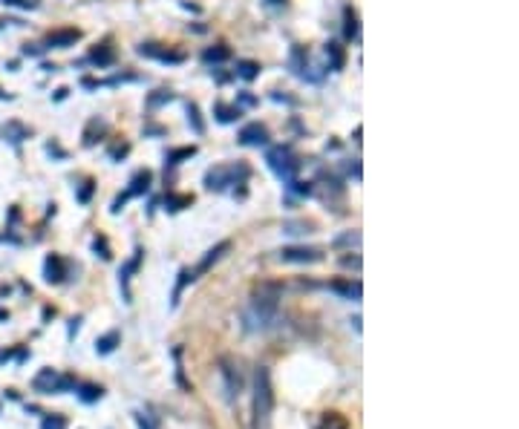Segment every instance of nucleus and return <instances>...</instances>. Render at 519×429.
I'll return each instance as SVG.
<instances>
[{
    "instance_id": "nucleus-1",
    "label": "nucleus",
    "mask_w": 519,
    "mask_h": 429,
    "mask_svg": "<svg viewBox=\"0 0 519 429\" xmlns=\"http://www.w3.org/2000/svg\"><path fill=\"white\" fill-rule=\"evenodd\" d=\"M283 288L277 283H263L251 294V305L246 312V326L254 331H265L277 323V305H280Z\"/></svg>"
},
{
    "instance_id": "nucleus-2",
    "label": "nucleus",
    "mask_w": 519,
    "mask_h": 429,
    "mask_svg": "<svg viewBox=\"0 0 519 429\" xmlns=\"http://www.w3.org/2000/svg\"><path fill=\"white\" fill-rule=\"evenodd\" d=\"M271 412H274V389H271L268 369L260 366L254 380V429H268Z\"/></svg>"
},
{
    "instance_id": "nucleus-3",
    "label": "nucleus",
    "mask_w": 519,
    "mask_h": 429,
    "mask_svg": "<svg viewBox=\"0 0 519 429\" xmlns=\"http://www.w3.org/2000/svg\"><path fill=\"white\" fill-rule=\"evenodd\" d=\"M249 179V167L246 165H228V167H213L205 176V188L208 191H225L228 185H237V181Z\"/></svg>"
},
{
    "instance_id": "nucleus-4",
    "label": "nucleus",
    "mask_w": 519,
    "mask_h": 429,
    "mask_svg": "<svg viewBox=\"0 0 519 429\" xmlns=\"http://www.w3.org/2000/svg\"><path fill=\"white\" fill-rule=\"evenodd\" d=\"M268 165H271V170L277 173L283 181H292L294 179V173L300 170V159L294 156V153L289 150V147H274V150H268Z\"/></svg>"
},
{
    "instance_id": "nucleus-5",
    "label": "nucleus",
    "mask_w": 519,
    "mask_h": 429,
    "mask_svg": "<svg viewBox=\"0 0 519 429\" xmlns=\"http://www.w3.org/2000/svg\"><path fill=\"white\" fill-rule=\"evenodd\" d=\"M220 372H223V380H225V397H228V401H234V397H239V392H242V375H239V366H237L231 357H223Z\"/></svg>"
},
{
    "instance_id": "nucleus-6",
    "label": "nucleus",
    "mask_w": 519,
    "mask_h": 429,
    "mask_svg": "<svg viewBox=\"0 0 519 429\" xmlns=\"http://www.w3.org/2000/svg\"><path fill=\"white\" fill-rule=\"evenodd\" d=\"M32 386H35V392H41V395H52V392H64V389H70V386H73V380H70V378H61L55 369H44V372L32 380Z\"/></svg>"
},
{
    "instance_id": "nucleus-7",
    "label": "nucleus",
    "mask_w": 519,
    "mask_h": 429,
    "mask_svg": "<svg viewBox=\"0 0 519 429\" xmlns=\"http://www.w3.org/2000/svg\"><path fill=\"white\" fill-rule=\"evenodd\" d=\"M150 181H154V176H150V170H139L136 176H133V181H130V191L125 193V196H118L115 202H113V210L118 213L121 210V205H125L130 196H139V193H147V188H150Z\"/></svg>"
},
{
    "instance_id": "nucleus-8",
    "label": "nucleus",
    "mask_w": 519,
    "mask_h": 429,
    "mask_svg": "<svg viewBox=\"0 0 519 429\" xmlns=\"http://www.w3.org/2000/svg\"><path fill=\"white\" fill-rule=\"evenodd\" d=\"M280 260H283V262L312 265V262H320V260H323V251H320V248H283V251H280Z\"/></svg>"
},
{
    "instance_id": "nucleus-9",
    "label": "nucleus",
    "mask_w": 519,
    "mask_h": 429,
    "mask_svg": "<svg viewBox=\"0 0 519 429\" xmlns=\"http://www.w3.org/2000/svg\"><path fill=\"white\" fill-rule=\"evenodd\" d=\"M289 67H292V72H294L297 78H303V81H306V78H309V81H315V78H312V72H309V70H312V67H309V52L303 49V46H294V49H292Z\"/></svg>"
},
{
    "instance_id": "nucleus-10",
    "label": "nucleus",
    "mask_w": 519,
    "mask_h": 429,
    "mask_svg": "<svg viewBox=\"0 0 519 429\" xmlns=\"http://www.w3.org/2000/svg\"><path fill=\"white\" fill-rule=\"evenodd\" d=\"M265 141H268V130L260 124V121H254V124H246V127L239 130V144H246V147H260Z\"/></svg>"
},
{
    "instance_id": "nucleus-11",
    "label": "nucleus",
    "mask_w": 519,
    "mask_h": 429,
    "mask_svg": "<svg viewBox=\"0 0 519 429\" xmlns=\"http://www.w3.org/2000/svg\"><path fill=\"white\" fill-rule=\"evenodd\" d=\"M139 55H144V58H159L162 64H179V60H185V55H182V52L159 49V44H142V46H139Z\"/></svg>"
},
{
    "instance_id": "nucleus-12",
    "label": "nucleus",
    "mask_w": 519,
    "mask_h": 429,
    "mask_svg": "<svg viewBox=\"0 0 519 429\" xmlns=\"http://www.w3.org/2000/svg\"><path fill=\"white\" fill-rule=\"evenodd\" d=\"M225 251H231V242H228V239H225V242H220L217 248H211V251L205 254V260H202V262L196 265V271H194V277H199V274H205V271H208L213 262H220V260L225 257Z\"/></svg>"
},
{
    "instance_id": "nucleus-13",
    "label": "nucleus",
    "mask_w": 519,
    "mask_h": 429,
    "mask_svg": "<svg viewBox=\"0 0 519 429\" xmlns=\"http://www.w3.org/2000/svg\"><path fill=\"white\" fill-rule=\"evenodd\" d=\"M78 38H81L78 29H58V32H52V35L46 38V46H58V49H64V46H73Z\"/></svg>"
},
{
    "instance_id": "nucleus-14",
    "label": "nucleus",
    "mask_w": 519,
    "mask_h": 429,
    "mask_svg": "<svg viewBox=\"0 0 519 429\" xmlns=\"http://www.w3.org/2000/svg\"><path fill=\"white\" fill-rule=\"evenodd\" d=\"M139 262H142V251H136V257H133L125 268H121V274H118V280H121V291H125V300H127V302H130V286H127V283H130V274L139 268Z\"/></svg>"
},
{
    "instance_id": "nucleus-15",
    "label": "nucleus",
    "mask_w": 519,
    "mask_h": 429,
    "mask_svg": "<svg viewBox=\"0 0 519 429\" xmlns=\"http://www.w3.org/2000/svg\"><path fill=\"white\" fill-rule=\"evenodd\" d=\"M44 271H46V283H61V280H64V260L52 254L46 260V268Z\"/></svg>"
},
{
    "instance_id": "nucleus-16",
    "label": "nucleus",
    "mask_w": 519,
    "mask_h": 429,
    "mask_svg": "<svg viewBox=\"0 0 519 429\" xmlns=\"http://www.w3.org/2000/svg\"><path fill=\"white\" fill-rule=\"evenodd\" d=\"M329 288H332V291H338V294H344V297H349V300H361V283H344V280H334V283H329Z\"/></svg>"
},
{
    "instance_id": "nucleus-17",
    "label": "nucleus",
    "mask_w": 519,
    "mask_h": 429,
    "mask_svg": "<svg viewBox=\"0 0 519 429\" xmlns=\"http://www.w3.org/2000/svg\"><path fill=\"white\" fill-rule=\"evenodd\" d=\"M326 58L332 60V70H334V72H341V70H344V64H346L344 49H341L338 44H334V41H332V44H326Z\"/></svg>"
},
{
    "instance_id": "nucleus-18",
    "label": "nucleus",
    "mask_w": 519,
    "mask_h": 429,
    "mask_svg": "<svg viewBox=\"0 0 519 429\" xmlns=\"http://www.w3.org/2000/svg\"><path fill=\"white\" fill-rule=\"evenodd\" d=\"M231 58V49L228 46H211L202 52V60L205 64H220V60H228Z\"/></svg>"
},
{
    "instance_id": "nucleus-19",
    "label": "nucleus",
    "mask_w": 519,
    "mask_h": 429,
    "mask_svg": "<svg viewBox=\"0 0 519 429\" xmlns=\"http://www.w3.org/2000/svg\"><path fill=\"white\" fill-rule=\"evenodd\" d=\"M237 75L246 78V81H254L260 75V64H257V60H239V64H237Z\"/></svg>"
},
{
    "instance_id": "nucleus-20",
    "label": "nucleus",
    "mask_w": 519,
    "mask_h": 429,
    "mask_svg": "<svg viewBox=\"0 0 519 429\" xmlns=\"http://www.w3.org/2000/svg\"><path fill=\"white\" fill-rule=\"evenodd\" d=\"M4 136H6L9 141H15V144H18V141L29 139V130H26V127H20V124H18V121H9V124L4 127Z\"/></svg>"
},
{
    "instance_id": "nucleus-21",
    "label": "nucleus",
    "mask_w": 519,
    "mask_h": 429,
    "mask_svg": "<svg viewBox=\"0 0 519 429\" xmlns=\"http://www.w3.org/2000/svg\"><path fill=\"white\" fill-rule=\"evenodd\" d=\"M89 58H93L99 67H110L113 60H115V52L110 46H99V49H93V55H89Z\"/></svg>"
},
{
    "instance_id": "nucleus-22",
    "label": "nucleus",
    "mask_w": 519,
    "mask_h": 429,
    "mask_svg": "<svg viewBox=\"0 0 519 429\" xmlns=\"http://www.w3.org/2000/svg\"><path fill=\"white\" fill-rule=\"evenodd\" d=\"M115 346H118V331H110V334H104L101 340L96 343V352H99V354H110Z\"/></svg>"
},
{
    "instance_id": "nucleus-23",
    "label": "nucleus",
    "mask_w": 519,
    "mask_h": 429,
    "mask_svg": "<svg viewBox=\"0 0 519 429\" xmlns=\"http://www.w3.org/2000/svg\"><path fill=\"white\" fill-rule=\"evenodd\" d=\"M320 429H346V421L338 412H326L323 415V426Z\"/></svg>"
},
{
    "instance_id": "nucleus-24",
    "label": "nucleus",
    "mask_w": 519,
    "mask_h": 429,
    "mask_svg": "<svg viewBox=\"0 0 519 429\" xmlns=\"http://www.w3.org/2000/svg\"><path fill=\"white\" fill-rule=\"evenodd\" d=\"M217 118L223 121V124H228V121L239 118V107H225V104H217Z\"/></svg>"
},
{
    "instance_id": "nucleus-25",
    "label": "nucleus",
    "mask_w": 519,
    "mask_h": 429,
    "mask_svg": "<svg viewBox=\"0 0 519 429\" xmlns=\"http://www.w3.org/2000/svg\"><path fill=\"white\" fill-rule=\"evenodd\" d=\"M188 121L194 124V133H196V136H202V133H205V124H202V118H199L196 104H188Z\"/></svg>"
},
{
    "instance_id": "nucleus-26",
    "label": "nucleus",
    "mask_w": 519,
    "mask_h": 429,
    "mask_svg": "<svg viewBox=\"0 0 519 429\" xmlns=\"http://www.w3.org/2000/svg\"><path fill=\"white\" fill-rule=\"evenodd\" d=\"M101 397V386H93V383H87V386H81V401H87V404H93V401H99Z\"/></svg>"
},
{
    "instance_id": "nucleus-27",
    "label": "nucleus",
    "mask_w": 519,
    "mask_h": 429,
    "mask_svg": "<svg viewBox=\"0 0 519 429\" xmlns=\"http://www.w3.org/2000/svg\"><path fill=\"white\" fill-rule=\"evenodd\" d=\"M344 15H346V26H344V32H346V38H358V15H355L352 9H346Z\"/></svg>"
},
{
    "instance_id": "nucleus-28",
    "label": "nucleus",
    "mask_w": 519,
    "mask_h": 429,
    "mask_svg": "<svg viewBox=\"0 0 519 429\" xmlns=\"http://www.w3.org/2000/svg\"><path fill=\"white\" fill-rule=\"evenodd\" d=\"M41 429H67V418L64 415H46Z\"/></svg>"
},
{
    "instance_id": "nucleus-29",
    "label": "nucleus",
    "mask_w": 519,
    "mask_h": 429,
    "mask_svg": "<svg viewBox=\"0 0 519 429\" xmlns=\"http://www.w3.org/2000/svg\"><path fill=\"white\" fill-rule=\"evenodd\" d=\"M196 153V147H182V150H173L170 156H168V165H179L182 159H191Z\"/></svg>"
},
{
    "instance_id": "nucleus-30",
    "label": "nucleus",
    "mask_w": 519,
    "mask_h": 429,
    "mask_svg": "<svg viewBox=\"0 0 519 429\" xmlns=\"http://www.w3.org/2000/svg\"><path fill=\"white\" fill-rule=\"evenodd\" d=\"M170 98H173V96L168 93V89H156V96H150L147 104H150V107H159V104H165V101H170Z\"/></svg>"
},
{
    "instance_id": "nucleus-31",
    "label": "nucleus",
    "mask_w": 519,
    "mask_h": 429,
    "mask_svg": "<svg viewBox=\"0 0 519 429\" xmlns=\"http://www.w3.org/2000/svg\"><path fill=\"white\" fill-rule=\"evenodd\" d=\"M191 202H194L191 196H170V199H168V210H182V207L191 205Z\"/></svg>"
},
{
    "instance_id": "nucleus-32",
    "label": "nucleus",
    "mask_w": 519,
    "mask_h": 429,
    "mask_svg": "<svg viewBox=\"0 0 519 429\" xmlns=\"http://www.w3.org/2000/svg\"><path fill=\"white\" fill-rule=\"evenodd\" d=\"M361 242V233L358 231H352V233H344L341 239H334V245H358Z\"/></svg>"
},
{
    "instance_id": "nucleus-33",
    "label": "nucleus",
    "mask_w": 519,
    "mask_h": 429,
    "mask_svg": "<svg viewBox=\"0 0 519 429\" xmlns=\"http://www.w3.org/2000/svg\"><path fill=\"white\" fill-rule=\"evenodd\" d=\"M89 196H93V181H84V188L78 191V202H89Z\"/></svg>"
},
{
    "instance_id": "nucleus-34",
    "label": "nucleus",
    "mask_w": 519,
    "mask_h": 429,
    "mask_svg": "<svg viewBox=\"0 0 519 429\" xmlns=\"http://www.w3.org/2000/svg\"><path fill=\"white\" fill-rule=\"evenodd\" d=\"M136 423H139V429H154L150 418H147V415H142V412H136Z\"/></svg>"
},
{
    "instance_id": "nucleus-35",
    "label": "nucleus",
    "mask_w": 519,
    "mask_h": 429,
    "mask_svg": "<svg viewBox=\"0 0 519 429\" xmlns=\"http://www.w3.org/2000/svg\"><path fill=\"white\" fill-rule=\"evenodd\" d=\"M341 262H344L346 268H361V257H358V254H355V257H344Z\"/></svg>"
},
{
    "instance_id": "nucleus-36",
    "label": "nucleus",
    "mask_w": 519,
    "mask_h": 429,
    "mask_svg": "<svg viewBox=\"0 0 519 429\" xmlns=\"http://www.w3.org/2000/svg\"><path fill=\"white\" fill-rule=\"evenodd\" d=\"M239 101H242V104H246V107H251V104H254L257 98H254V96H239Z\"/></svg>"
},
{
    "instance_id": "nucleus-37",
    "label": "nucleus",
    "mask_w": 519,
    "mask_h": 429,
    "mask_svg": "<svg viewBox=\"0 0 519 429\" xmlns=\"http://www.w3.org/2000/svg\"><path fill=\"white\" fill-rule=\"evenodd\" d=\"M268 4H283V0H268Z\"/></svg>"
},
{
    "instance_id": "nucleus-38",
    "label": "nucleus",
    "mask_w": 519,
    "mask_h": 429,
    "mask_svg": "<svg viewBox=\"0 0 519 429\" xmlns=\"http://www.w3.org/2000/svg\"><path fill=\"white\" fill-rule=\"evenodd\" d=\"M0 98H9V96H6V93H0Z\"/></svg>"
}]
</instances>
